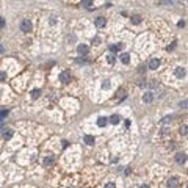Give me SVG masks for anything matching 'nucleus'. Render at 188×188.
I'll use <instances>...</instances> for the list:
<instances>
[{"label": "nucleus", "instance_id": "nucleus-1", "mask_svg": "<svg viewBox=\"0 0 188 188\" xmlns=\"http://www.w3.org/2000/svg\"><path fill=\"white\" fill-rule=\"evenodd\" d=\"M32 21L30 19H24V21L21 22V30L22 32H25V33H28V32H32Z\"/></svg>", "mask_w": 188, "mask_h": 188}, {"label": "nucleus", "instance_id": "nucleus-2", "mask_svg": "<svg viewBox=\"0 0 188 188\" xmlns=\"http://www.w3.org/2000/svg\"><path fill=\"white\" fill-rule=\"evenodd\" d=\"M69 79H71V74H69V71H63V72L60 74V82L67 83V82H69Z\"/></svg>", "mask_w": 188, "mask_h": 188}, {"label": "nucleus", "instance_id": "nucleus-3", "mask_svg": "<svg viewBox=\"0 0 188 188\" xmlns=\"http://www.w3.org/2000/svg\"><path fill=\"white\" fill-rule=\"evenodd\" d=\"M176 162H177L179 165L185 163V162H187V155L183 154V152H179V154H176Z\"/></svg>", "mask_w": 188, "mask_h": 188}, {"label": "nucleus", "instance_id": "nucleus-4", "mask_svg": "<svg viewBox=\"0 0 188 188\" xmlns=\"http://www.w3.org/2000/svg\"><path fill=\"white\" fill-rule=\"evenodd\" d=\"M88 50H90V49H88L86 44H79V45H77V52L80 53V55H86Z\"/></svg>", "mask_w": 188, "mask_h": 188}, {"label": "nucleus", "instance_id": "nucleus-5", "mask_svg": "<svg viewBox=\"0 0 188 188\" xmlns=\"http://www.w3.org/2000/svg\"><path fill=\"white\" fill-rule=\"evenodd\" d=\"M94 24H96V27L102 28V27H105V25H107V19L101 16V17H97V19H96V22H94Z\"/></svg>", "mask_w": 188, "mask_h": 188}, {"label": "nucleus", "instance_id": "nucleus-6", "mask_svg": "<svg viewBox=\"0 0 188 188\" xmlns=\"http://www.w3.org/2000/svg\"><path fill=\"white\" fill-rule=\"evenodd\" d=\"M174 74H176V77H179V79H182V77H185V74H187V71L183 67H176V71H174Z\"/></svg>", "mask_w": 188, "mask_h": 188}, {"label": "nucleus", "instance_id": "nucleus-7", "mask_svg": "<svg viewBox=\"0 0 188 188\" xmlns=\"http://www.w3.org/2000/svg\"><path fill=\"white\" fill-rule=\"evenodd\" d=\"M2 136L5 138V140H10V138L13 136V130H11V129H5V127H3V130H2Z\"/></svg>", "mask_w": 188, "mask_h": 188}, {"label": "nucleus", "instance_id": "nucleus-8", "mask_svg": "<svg viewBox=\"0 0 188 188\" xmlns=\"http://www.w3.org/2000/svg\"><path fill=\"white\" fill-rule=\"evenodd\" d=\"M160 66V60L158 58H152L151 63H149V69H158Z\"/></svg>", "mask_w": 188, "mask_h": 188}, {"label": "nucleus", "instance_id": "nucleus-9", "mask_svg": "<svg viewBox=\"0 0 188 188\" xmlns=\"http://www.w3.org/2000/svg\"><path fill=\"white\" fill-rule=\"evenodd\" d=\"M44 166H52L53 163H55V157H52V155H49V157H45L44 158Z\"/></svg>", "mask_w": 188, "mask_h": 188}, {"label": "nucleus", "instance_id": "nucleus-10", "mask_svg": "<svg viewBox=\"0 0 188 188\" xmlns=\"http://www.w3.org/2000/svg\"><path fill=\"white\" fill-rule=\"evenodd\" d=\"M177 185H179V180L176 177H171L169 180H168V187L169 188H177Z\"/></svg>", "mask_w": 188, "mask_h": 188}, {"label": "nucleus", "instance_id": "nucleus-11", "mask_svg": "<svg viewBox=\"0 0 188 188\" xmlns=\"http://www.w3.org/2000/svg\"><path fill=\"white\" fill-rule=\"evenodd\" d=\"M83 140H85V144H88V146H93L94 141H96L93 135H85V138H83Z\"/></svg>", "mask_w": 188, "mask_h": 188}, {"label": "nucleus", "instance_id": "nucleus-12", "mask_svg": "<svg viewBox=\"0 0 188 188\" xmlns=\"http://www.w3.org/2000/svg\"><path fill=\"white\" fill-rule=\"evenodd\" d=\"M143 101H144L146 103H151L152 101H154V94H152V93H146V94L143 96Z\"/></svg>", "mask_w": 188, "mask_h": 188}, {"label": "nucleus", "instance_id": "nucleus-13", "mask_svg": "<svg viewBox=\"0 0 188 188\" xmlns=\"http://www.w3.org/2000/svg\"><path fill=\"white\" fill-rule=\"evenodd\" d=\"M116 99H119V101H122V99H125V90H118L116 91Z\"/></svg>", "mask_w": 188, "mask_h": 188}, {"label": "nucleus", "instance_id": "nucleus-14", "mask_svg": "<svg viewBox=\"0 0 188 188\" xmlns=\"http://www.w3.org/2000/svg\"><path fill=\"white\" fill-rule=\"evenodd\" d=\"M121 61L124 64H129L130 63V55H129V53H122V55H121Z\"/></svg>", "mask_w": 188, "mask_h": 188}, {"label": "nucleus", "instance_id": "nucleus-15", "mask_svg": "<svg viewBox=\"0 0 188 188\" xmlns=\"http://www.w3.org/2000/svg\"><path fill=\"white\" fill-rule=\"evenodd\" d=\"M122 49V44H113L110 45V52H119Z\"/></svg>", "mask_w": 188, "mask_h": 188}, {"label": "nucleus", "instance_id": "nucleus-16", "mask_svg": "<svg viewBox=\"0 0 188 188\" xmlns=\"http://www.w3.org/2000/svg\"><path fill=\"white\" fill-rule=\"evenodd\" d=\"M119 121H121V116H119V114H113V116L110 118V122H111V124H118Z\"/></svg>", "mask_w": 188, "mask_h": 188}, {"label": "nucleus", "instance_id": "nucleus-17", "mask_svg": "<svg viewBox=\"0 0 188 188\" xmlns=\"http://www.w3.org/2000/svg\"><path fill=\"white\" fill-rule=\"evenodd\" d=\"M130 21H132V24H140V22H141V16H140V14H135V16L130 17Z\"/></svg>", "mask_w": 188, "mask_h": 188}, {"label": "nucleus", "instance_id": "nucleus-18", "mask_svg": "<svg viewBox=\"0 0 188 188\" xmlns=\"http://www.w3.org/2000/svg\"><path fill=\"white\" fill-rule=\"evenodd\" d=\"M97 125H99V127H105V125H107V118H99V119H97Z\"/></svg>", "mask_w": 188, "mask_h": 188}, {"label": "nucleus", "instance_id": "nucleus-19", "mask_svg": "<svg viewBox=\"0 0 188 188\" xmlns=\"http://www.w3.org/2000/svg\"><path fill=\"white\" fill-rule=\"evenodd\" d=\"M82 6H85V8H93V2H91V0H83Z\"/></svg>", "mask_w": 188, "mask_h": 188}, {"label": "nucleus", "instance_id": "nucleus-20", "mask_svg": "<svg viewBox=\"0 0 188 188\" xmlns=\"http://www.w3.org/2000/svg\"><path fill=\"white\" fill-rule=\"evenodd\" d=\"M39 94H41L39 90H33L32 91V99H38V97H39Z\"/></svg>", "mask_w": 188, "mask_h": 188}, {"label": "nucleus", "instance_id": "nucleus-21", "mask_svg": "<svg viewBox=\"0 0 188 188\" xmlns=\"http://www.w3.org/2000/svg\"><path fill=\"white\" fill-rule=\"evenodd\" d=\"M188 133V127L187 125H180V135H187Z\"/></svg>", "mask_w": 188, "mask_h": 188}, {"label": "nucleus", "instance_id": "nucleus-22", "mask_svg": "<svg viewBox=\"0 0 188 188\" xmlns=\"http://www.w3.org/2000/svg\"><path fill=\"white\" fill-rule=\"evenodd\" d=\"M102 88H103V90H108V88H110V80H103Z\"/></svg>", "mask_w": 188, "mask_h": 188}, {"label": "nucleus", "instance_id": "nucleus-23", "mask_svg": "<svg viewBox=\"0 0 188 188\" xmlns=\"http://www.w3.org/2000/svg\"><path fill=\"white\" fill-rule=\"evenodd\" d=\"M107 61H108V64H114V56L108 55V56H107Z\"/></svg>", "mask_w": 188, "mask_h": 188}, {"label": "nucleus", "instance_id": "nucleus-24", "mask_svg": "<svg viewBox=\"0 0 188 188\" xmlns=\"http://www.w3.org/2000/svg\"><path fill=\"white\" fill-rule=\"evenodd\" d=\"M180 107H182V108H187V110H188V99H187V101H182V102H180Z\"/></svg>", "mask_w": 188, "mask_h": 188}, {"label": "nucleus", "instance_id": "nucleus-25", "mask_svg": "<svg viewBox=\"0 0 188 188\" xmlns=\"http://www.w3.org/2000/svg\"><path fill=\"white\" fill-rule=\"evenodd\" d=\"M0 116H2V119H5V118L8 116V111H6V110H2V113H0Z\"/></svg>", "mask_w": 188, "mask_h": 188}, {"label": "nucleus", "instance_id": "nucleus-26", "mask_svg": "<svg viewBox=\"0 0 188 188\" xmlns=\"http://www.w3.org/2000/svg\"><path fill=\"white\" fill-rule=\"evenodd\" d=\"M105 188H116V185H114L113 182H108V183L105 185Z\"/></svg>", "mask_w": 188, "mask_h": 188}, {"label": "nucleus", "instance_id": "nucleus-27", "mask_svg": "<svg viewBox=\"0 0 188 188\" xmlns=\"http://www.w3.org/2000/svg\"><path fill=\"white\" fill-rule=\"evenodd\" d=\"M169 121H171V118H169V116H166V118H163V121H162V122H163V124H168Z\"/></svg>", "mask_w": 188, "mask_h": 188}, {"label": "nucleus", "instance_id": "nucleus-28", "mask_svg": "<svg viewBox=\"0 0 188 188\" xmlns=\"http://www.w3.org/2000/svg\"><path fill=\"white\" fill-rule=\"evenodd\" d=\"M99 43H101V38H94V39H93V44H96V45H97Z\"/></svg>", "mask_w": 188, "mask_h": 188}, {"label": "nucleus", "instance_id": "nucleus-29", "mask_svg": "<svg viewBox=\"0 0 188 188\" xmlns=\"http://www.w3.org/2000/svg\"><path fill=\"white\" fill-rule=\"evenodd\" d=\"M0 79H2V82L6 79V74H5V72H2V75H0Z\"/></svg>", "mask_w": 188, "mask_h": 188}, {"label": "nucleus", "instance_id": "nucleus-30", "mask_svg": "<svg viewBox=\"0 0 188 188\" xmlns=\"http://www.w3.org/2000/svg\"><path fill=\"white\" fill-rule=\"evenodd\" d=\"M140 188H149V185H141Z\"/></svg>", "mask_w": 188, "mask_h": 188}, {"label": "nucleus", "instance_id": "nucleus-31", "mask_svg": "<svg viewBox=\"0 0 188 188\" xmlns=\"http://www.w3.org/2000/svg\"><path fill=\"white\" fill-rule=\"evenodd\" d=\"M187 188H188V187H187Z\"/></svg>", "mask_w": 188, "mask_h": 188}]
</instances>
